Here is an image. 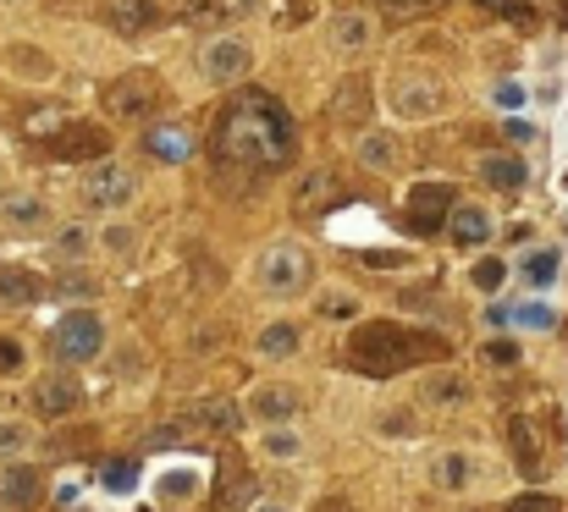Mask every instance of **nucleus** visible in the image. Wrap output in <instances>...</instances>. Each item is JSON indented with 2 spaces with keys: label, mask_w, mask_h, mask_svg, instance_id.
Instances as JSON below:
<instances>
[{
  "label": "nucleus",
  "mask_w": 568,
  "mask_h": 512,
  "mask_svg": "<svg viewBox=\"0 0 568 512\" xmlns=\"http://www.w3.org/2000/svg\"><path fill=\"white\" fill-rule=\"evenodd\" d=\"M45 287H39V276L28 271V265H0V303L7 309H23V303H34Z\"/></svg>",
  "instance_id": "4be33fe9"
},
{
  "label": "nucleus",
  "mask_w": 568,
  "mask_h": 512,
  "mask_svg": "<svg viewBox=\"0 0 568 512\" xmlns=\"http://www.w3.org/2000/svg\"><path fill=\"white\" fill-rule=\"evenodd\" d=\"M293 116L266 95V89H243L221 116H215V133H210V149L215 160L226 165H243V171H276L293 160Z\"/></svg>",
  "instance_id": "f257e3e1"
},
{
  "label": "nucleus",
  "mask_w": 568,
  "mask_h": 512,
  "mask_svg": "<svg viewBox=\"0 0 568 512\" xmlns=\"http://www.w3.org/2000/svg\"><path fill=\"white\" fill-rule=\"evenodd\" d=\"M474 287H480V292H497V287H503V260H480V265H474Z\"/></svg>",
  "instance_id": "f704fd0d"
},
{
  "label": "nucleus",
  "mask_w": 568,
  "mask_h": 512,
  "mask_svg": "<svg viewBox=\"0 0 568 512\" xmlns=\"http://www.w3.org/2000/svg\"><path fill=\"white\" fill-rule=\"evenodd\" d=\"M133 193H138V183H133L127 165H95L89 177H84V204H95V210H116Z\"/></svg>",
  "instance_id": "9d476101"
},
{
  "label": "nucleus",
  "mask_w": 568,
  "mask_h": 512,
  "mask_svg": "<svg viewBox=\"0 0 568 512\" xmlns=\"http://www.w3.org/2000/svg\"><path fill=\"white\" fill-rule=\"evenodd\" d=\"M337 204H343V177H337L332 165H314L304 183H293V215H304V221L326 215Z\"/></svg>",
  "instance_id": "423d86ee"
},
{
  "label": "nucleus",
  "mask_w": 568,
  "mask_h": 512,
  "mask_svg": "<svg viewBox=\"0 0 568 512\" xmlns=\"http://www.w3.org/2000/svg\"><path fill=\"white\" fill-rule=\"evenodd\" d=\"M420 353L442 359V341H436V336H415V330H403V325H392V320H375V325H365V330L348 341V359H354L365 375H397L403 364H415Z\"/></svg>",
  "instance_id": "f03ea898"
},
{
  "label": "nucleus",
  "mask_w": 568,
  "mask_h": 512,
  "mask_svg": "<svg viewBox=\"0 0 568 512\" xmlns=\"http://www.w3.org/2000/svg\"><path fill=\"white\" fill-rule=\"evenodd\" d=\"M266 452H271V458H298V436H287V430H271V436H266Z\"/></svg>",
  "instance_id": "4c0bfd02"
},
{
  "label": "nucleus",
  "mask_w": 568,
  "mask_h": 512,
  "mask_svg": "<svg viewBox=\"0 0 568 512\" xmlns=\"http://www.w3.org/2000/svg\"><path fill=\"white\" fill-rule=\"evenodd\" d=\"M100 348H106V325H100L95 314L72 309V314L55 325V353H61V359L84 364V359H100Z\"/></svg>",
  "instance_id": "39448f33"
},
{
  "label": "nucleus",
  "mask_w": 568,
  "mask_h": 512,
  "mask_svg": "<svg viewBox=\"0 0 568 512\" xmlns=\"http://www.w3.org/2000/svg\"><path fill=\"white\" fill-rule=\"evenodd\" d=\"M474 7H485L492 17H514V23H530V7H524V0H474Z\"/></svg>",
  "instance_id": "72a5a7b5"
},
{
  "label": "nucleus",
  "mask_w": 568,
  "mask_h": 512,
  "mask_svg": "<svg viewBox=\"0 0 568 512\" xmlns=\"http://www.w3.org/2000/svg\"><path fill=\"white\" fill-rule=\"evenodd\" d=\"M34 413L39 419H66V413H77V402H84V391H77V380L72 375H45L39 386H34Z\"/></svg>",
  "instance_id": "4468645a"
},
{
  "label": "nucleus",
  "mask_w": 568,
  "mask_h": 512,
  "mask_svg": "<svg viewBox=\"0 0 568 512\" xmlns=\"http://www.w3.org/2000/svg\"><path fill=\"white\" fill-rule=\"evenodd\" d=\"M320 512H354V501H343V496H326V501H320Z\"/></svg>",
  "instance_id": "de8ad7c7"
},
{
  "label": "nucleus",
  "mask_w": 568,
  "mask_h": 512,
  "mask_svg": "<svg viewBox=\"0 0 568 512\" xmlns=\"http://www.w3.org/2000/svg\"><path fill=\"white\" fill-rule=\"evenodd\" d=\"M442 105H447V95H442L436 77H420V72H403V77H397V89H392V111H397V116L420 122V116H436Z\"/></svg>",
  "instance_id": "0eeeda50"
},
{
  "label": "nucleus",
  "mask_w": 568,
  "mask_h": 512,
  "mask_svg": "<svg viewBox=\"0 0 568 512\" xmlns=\"http://www.w3.org/2000/svg\"><path fill=\"white\" fill-rule=\"evenodd\" d=\"M106 23L133 39V34H149V28L160 23V7H155V0H111V7H106Z\"/></svg>",
  "instance_id": "dca6fc26"
},
{
  "label": "nucleus",
  "mask_w": 568,
  "mask_h": 512,
  "mask_svg": "<svg viewBox=\"0 0 568 512\" xmlns=\"http://www.w3.org/2000/svg\"><path fill=\"white\" fill-rule=\"evenodd\" d=\"M420 402L458 408V402H469V380H464V375H453V370H431V375L420 380Z\"/></svg>",
  "instance_id": "412c9836"
},
{
  "label": "nucleus",
  "mask_w": 568,
  "mask_h": 512,
  "mask_svg": "<svg viewBox=\"0 0 568 512\" xmlns=\"http://www.w3.org/2000/svg\"><path fill=\"white\" fill-rule=\"evenodd\" d=\"M194 430H210V436H232L237 424H243V413H237V402H226V397H205V402H194Z\"/></svg>",
  "instance_id": "6ab92c4d"
},
{
  "label": "nucleus",
  "mask_w": 568,
  "mask_h": 512,
  "mask_svg": "<svg viewBox=\"0 0 568 512\" xmlns=\"http://www.w3.org/2000/svg\"><path fill=\"white\" fill-rule=\"evenodd\" d=\"M61 292H84V298H89V292H95V282H89V276H72V271H66V276H61Z\"/></svg>",
  "instance_id": "a18cd8bd"
},
{
  "label": "nucleus",
  "mask_w": 568,
  "mask_h": 512,
  "mask_svg": "<svg viewBox=\"0 0 568 512\" xmlns=\"http://www.w3.org/2000/svg\"><path fill=\"white\" fill-rule=\"evenodd\" d=\"M255 501V474L243 469V458H221V479H215V496H210V507L215 512H237V507H249Z\"/></svg>",
  "instance_id": "ddd939ff"
},
{
  "label": "nucleus",
  "mask_w": 568,
  "mask_h": 512,
  "mask_svg": "<svg viewBox=\"0 0 568 512\" xmlns=\"http://www.w3.org/2000/svg\"><path fill=\"white\" fill-rule=\"evenodd\" d=\"M359 160H365L370 171H392V165H397V149H392V138H365V143H359Z\"/></svg>",
  "instance_id": "c85d7f7f"
},
{
  "label": "nucleus",
  "mask_w": 568,
  "mask_h": 512,
  "mask_svg": "<svg viewBox=\"0 0 568 512\" xmlns=\"http://www.w3.org/2000/svg\"><path fill=\"white\" fill-rule=\"evenodd\" d=\"M7 61H12L17 72H34V77H45V72H50V61H45L34 45H12V55H7Z\"/></svg>",
  "instance_id": "2f4dec72"
},
{
  "label": "nucleus",
  "mask_w": 568,
  "mask_h": 512,
  "mask_svg": "<svg viewBox=\"0 0 568 512\" xmlns=\"http://www.w3.org/2000/svg\"><path fill=\"white\" fill-rule=\"evenodd\" d=\"M375 83L365 77V72H348L343 83H337V95H332V122L337 127H348V133H359L365 122H370V111H375Z\"/></svg>",
  "instance_id": "6e6552de"
},
{
  "label": "nucleus",
  "mask_w": 568,
  "mask_h": 512,
  "mask_svg": "<svg viewBox=\"0 0 568 512\" xmlns=\"http://www.w3.org/2000/svg\"><path fill=\"white\" fill-rule=\"evenodd\" d=\"M464 474H469L464 458H447V463H442V485H464Z\"/></svg>",
  "instance_id": "37998d69"
},
{
  "label": "nucleus",
  "mask_w": 568,
  "mask_h": 512,
  "mask_svg": "<svg viewBox=\"0 0 568 512\" xmlns=\"http://www.w3.org/2000/svg\"><path fill=\"white\" fill-rule=\"evenodd\" d=\"M0 221H7L12 232H39L50 221V204L28 188H12V193H0Z\"/></svg>",
  "instance_id": "2eb2a0df"
},
{
  "label": "nucleus",
  "mask_w": 568,
  "mask_h": 512,
  "mask_svg": "<svg viewBox=\"0 0 568 512\" xmlns=\"http://www.w3.org/2000/svg\"><path fill=\"white\" fill-rule=\"evenodd\" d=\"M260 282H266L271 292H282V298L304 292V287L314 282V260H309V248H304V242H276V248H266V260H260Z\"/></svg>",
  "instance_id": "7ed1b4c3"
},
{
  "label": "nucleus",
  "mask_w": 568,
  "mask_h": 512,
  "mask_svg": "<svg viewBox=\"0 0 568 512\" xmlns=\"http://www.w3.org/2000/svg\"><path fill=\"white\" fill-rule=\"evenodd\" d=\"M133 474H138L133 463H106V485H111V490H127V485H133Z\"/></svg>",
  "instance_id": "ea45409f"
},
{
  "label": "nucleus",
  "mask_w": 568,
  "mask_h": 512,
  "mask_svg": "<svg viewBox=\"0 0 568 512\" xmlns=\"http://www.w3.org/2000/svg\"><path fill=\"white\" fill-rule=\"evenodd\" d=\"M226 17H232V7H221V0H183V23H188V28H205V34H210V28H221Z\"/></svg>",
  "instance_id": "cd10ccee"
},
{
  "label": "nucleus",
  "mask_w": 568,
  "mask_h": 512,
  "mask_svg": "<svg viewBox=\"0 0 568 512\" xmlns=\"http://www.w3.org/2000/svg\"><path fill=\"white\" fill-rule=\"evenodd\" d=\"M183 430H188V424H160V430H149V447H172Z\"/></svg>",
  "instance_id": "79ce46f5"
},
{
  "label": "nucleus",
  "mask_w": 568,
  "mask_h": 512,
  "mask_svg": "<svg viewBox=\"0 0 568 512\" xmlns=\"http://www.w3.org/2000/svg\"><path fill=\"white\" fill-rule=\"evenodd\" d=\"M524 276H530V287H552L557 282V253H535L524 265Z\"/></svg>",
  "instance_id": "473e14b6"
},
{
  "label": "nucleus",
  "mask_w": 568,
  "mask_h": 512,
  "mask_svg": "<svg viewBox=\"0 0 568 512\" xmlns=\"http://www.w3.org/2000/svg\"><path fill=\"white\" fill-rule=\"evenodd\" d=\"M524 314V325H552V309H541V303H530V309H519Z\"/></svg>",
  "instance_id": "49530a36"
},
{
  "label": "nucleus",
  "mask_w": 568,
  "mask_h": 512,
  "mask_svg": "<svg viewBox=\"0 0 568 512\" xmlns=\"http://www.w3.org/2000/svg\"><path fill=\"white\" fill-rule=\"evenodd\" d=\"M497 100L519 111V105H524V83H503V89H497Z\"/></svg>",
  "instance_id": "c03bdc74"
},
{
  "label": "nucleus",
  "mask_w": 568,
  "mask_h": 512,
  "mask_svg": "<svg viewBox=\"0 0 568 512\" xmlns=\"http://www.w3.org/2000/svg\"><path fill=\"white\" fill-rule=\"evenodd\" d=\"M508 512H557V501H552V496H519Z\"/></svg>",
  "instance_id": "a19ab883"
},
{
  "label": "nucleus",
  "mask_w": 568,
  "mask_h": 512,
  "mask_svg": "<svg viewBox=\"0 0 568 512\" xmlns=\"http://www.w3.org/2000/svg\"><path fill=\"white\" fill-rule=\"evenodd\" d=\"M298 353V325H266L260 330V359H293Z\"/></svg>",
  "instance_id": "bb28decb"
},
{
  "label": "nucleus",
  "mask_w": 568,
  "mask_h": 512,
  "mask_svg": "<svg viewBox=\"0 0 568 512\" xmlns=\"http://www.w3.org/2000/svg\"><path fill=\"white\" fill-rule=\"evenodd\" d=\"M365 45H370V23H365V17H354V12H348V17H337V23H332V50L359 55Z\"/></svg>",
  "instance_id": "393cba45"
},
{
  "label": "nucleus",
  "mask_w": 568,
  "mask_h": 512,
  "mask_svg": "<svg viewBox=\"0 0 568 512\" xmlns=\"http://www.w3.org/2000/svg\"><path fill=\"white\" fill-rule=\"evenodd\" d=\"M447 210H453V188H447V183L415 188V193H409V232H420V237L442 232V226H447Z\"/></svg>",
  "instance_id": "f8f14e48"
},
{
  "label": "nucleus",
  "mask_w": 568,
  "mask_h": 512,
  "mask_svg": "<svg viewBox=\"0 0 568 512\" xmlns=\"http://www.w3.org/2000/svg\"><path fill=\"white\" fill-rule=\"evenodd\" d=\"M480 183H492V188H503V193H519V188L530 183V171H524L519 154H485V160H480Z\"/></svg>",
  "instance_id": "aec40b11"
},
{
  "label": "nucleus",
  "mask_w": 568,
  "mask_h": 512,
  "mask_svg": "<svg viewBox=\"0 0 568 512\" xmlns=\"http://www.w3.org/2000/svg\"><path fill=\"white\" fill-rule=\"evenodd\" d=\"M320 314H326V320H354L359 314V298L354 292H326V298H320Z\"/></svg>",
  "instance_id": "7c9ffc66"
},
{
  "label": "nucleus",
  "mask_w": 568,
  "mask_h": 512,
  "mask_svg": "<svg viewBox=\"0 0 568 512\" xmlns=\"http://www.w3.org/2000/svg\"><path fill=\"white\" fill-rule=\"evenodd\" d=\"M249 61H255V50H249V39H237V34L210 39L205 55H199V66H205L210 83H237L243 72H249Z\"/></svg>",
  "instance_id": "1a4fd4ad"
},
{
  "label": "nucleus",
  "mask_w": 568,
  "mask_h": 512,
  "mask_svg": "<svg viewBox=\"0 0 568 512\" xmlns=\"http://www.w3.org/2000/svg\"><path fill=\"white\" fill-rule=\"evenodd\" d=\"M508 441H514V458H519V469H524L530 479H541L546 458H541V436H535V424H530L524 413H514V419H508Z\"/></svg>",
  "instance_id": "f3484780"
},
{
  "label": "nucleus",
  "mask_w": 568,
  "mask_h": 512,
  "mask_svg": "<svg viewBox=\"0 0 568 512\" xmlns=\"http://www.w3.org/2000/svg\"><path fill=\"white\" fill-rule=\"evenodd\" d=\"M45 496V479L34 474V469H7V479H0V501H7V507H34Z\"/></svg>",
  "instance_id": "5701e85b"
},
{
  "label": "nucleus",
  "mask_w": 568,
  "mask_h": 512,
  "mask_svg": "<svg viewBox=\"0 0 568 512\" xmlns=\"http://www.w3.org/2000/svg\"><path fill=\"white\" fill-rule=\"evenodd\" d=\"M447 226H453V242L458 248H480L485 237H492V215H485L480 204H453L447 210Z\"/></svg>",
  "instance_id": "a211bd4d"
},
{
  "label": "nucleus",
  "mask_w": 568,
  "mask_h": 512,
  "mask_svg": "<svg viewBox=\"0 0 568 512\" xmlns=\"http://www.w3.org/2000/svg\"><path fill=\"white\" fill-rule=\"evenodd\" d=\"M255 512H287V507H276V501H266V507H255Z\"/></svg>",
  "instance_id": "09e8293b"
},
{
  "label": "nucleus",
  "mask_w": 568,
  "mask_h": 512,
  "mask_svg": "<svg viewBox=\"0 0 568 512\" xmlns=\"http://www.w3.org/2000/svg\"><path fill=\"white\" fill-rule=\"evenodd\" d=\"M17 370H23V348L12 336H0V375H17Z\"/></svg>",
  "instance_id": "e433bc0d"
},
{
  "label": "nucleus",
  "mask_w": 568,
  "mask_h": 512,
  "mask_svg": "<svg viewBox=\"0 0 568 512\" xmlns=\"http://www.w3.org/2000/svg\"><path fill=\"white\" fill-rule=\"evenodd\" d=\"M485 359H492L497 370H508V364H519V348L514 341H485Z\"/></svg>",
  "instance_id": "58836bf2"
},
{
  "label": "nucleus",
  "mask_w": 568,
  "mask_h": 512,
  "mask_svg": "<svg viewBox=\"0 0 568 512\" xmlns=\"http://www.w3.org/2000/svg\"><path fill=\"white\" fill-rule=\"evenodd\" d=\"M45 149H50V160H100V154L111 149V138H106V127H95V122H72V127H61Z\"/></svg>",
  "instance_id": "9b49d317"
},
{
  "label": "nucleus",
  "mask_w": 568,
  "mask_h": 512,
  "mask_svg": "<svg viewBox=\"0 0 568 512\" xmlns=\"http://www.w3.org/2000/svg\"><path fill=\"white\" fill-rule=\"evenodd\" d=\"M28 447V424H17V419H0V458H17Z\"/></svg>",
  "instance_id": "c756f323"
},
{
  "label": "nucleus",
  "mask_w": 568,
  "mask_h": 512,
  "mask_svg": "<svg viewBox=\"0 0 568 512\" xmlns=\"http://www.w3.org/2000/svg\"><path fill=\"white\" fill-rule=\"evenodd\" d=\"M249 408L276 424V419H293V413H298V391H293V386H260V391L249 397Z\"/></svg>",
  "instance_id": "b1692460"
},
{
  "label": "nucleus",
  "mask_w": 568,
  "mask_h": 512,
  "mask_svg": "<svg viewBox=\"0 0 568 512\" xmlns=\"http://www.w3.org/2000/svg\"><path fill=\"white\" fill-rule=\"evenodd\" d=\"M188 133L183 127H149V154L155 160H188Z\"/></svg>",
  "instance_id": "a878e982"
},
{
  "label": "nucleus",
  "mask_w": 568,
  "mask_h": 512,
  "mask_svg": "<svg viewBox=\"0 0 568 512\" xmlns=\"http://www.w3.org/2000/svg\"><path fill=\"white\" fill-rule=\"evenodd\" d=\"M106 111H111L116 122H144V116H155V111H160V83H155L149 72L116 77L111 89H106Z\"/></svg>",
  "instance_id": "20e7f679"
},
{
  "label": "nucleus",
  "mask_w": 568,
  "mask_h": 512,
  "mask_svg": "<svg viewBox=\"0 0 568 512\" xmlns=\"http://www.w3.org/2000/svg\"><path fill=\"white\" fill-rule=\"evenodd\" d=\"M370 7L392 12V17H409V12H425V7H442V0H370Z\"/></svg>",
  "instance_id": "c9c22d12"
}]
</instances>
